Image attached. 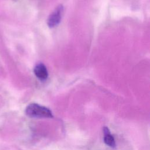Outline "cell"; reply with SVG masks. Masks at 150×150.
<instances>
[{
    "mask_svg": "<svg viewBox=\"0 0 150 150\" xmlns=\"http://www.w3.org/2000/svg\"><path fill=\"white\" fill-rule=\"evenodd\" d=\"M26 115L31 118H52V111L47 108L36 103L28 105L26 108Z\"/></svg>",
    "mask_w": 150,
    "mask_h": 150,
    "instance_id": "cell-1",
    "label": "cell"
},
{
    "mask_svg": "<svg viewBox=\"0 0 150 150\" xmlns=\"http://www.w3.org/2000/svg\"><path fill=\"white\" fill-rule=\"evenodd\" d=\"M63 8L62 5L57 6L50 14L47 19V25L50 28L57 26L60 22Z\"/></svg>",
    "mask_w": 150,
    "mask_h": 150,
    "instance_id": "cell-2",
    "label": "cell"
},
{
    "mask_svg": "<svg viewBox=\"0 0 150 150\" xmlns=\"http://www.w3.org/2000/svg\"><path fill=\"white\" fill-rule=\"evenodd\" d=\"M35 76L40 80H45L48 77V72L46 66L43 63H39L34 68Z\"/></svg>",
    "mask_w": 150,
    "mask_h": 150,
    "instance_id": "cell-3",
    "label": "cell"
},
{
    "mask_svg": "<svg viewBox=\"0 0 150 150\" xmlns=\"http://www.w3.org/2000/svg\"><path fill=\"white\" fill-rule=\"evenodd\" d=\"M104 133V141L105 144L112 148L115 146V141L114 137L111 135L108 128L104 127L103 129Z\"/></svg>",
    "mask_w": 150,
    "mask_h": 150,
    "instance_id": "cell-4",
    "label": "cell"
}]
</instances>
